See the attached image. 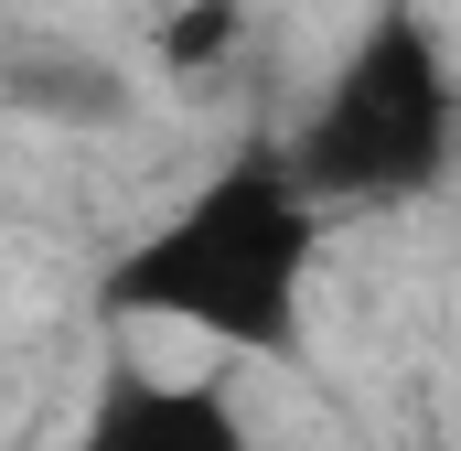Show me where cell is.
<instances>
[{
  "label": "cell",
  "mask_w": 461,
  "mask_h": 451,
  "mask_svg": "<svg viewBox=\"0 0 461 451\" xmlns=\"http://www.w3.org/2000/svg\"><path fill=\"white\" fill-rule=\"evenodd\" d=\"M312 269H322L312 183L290 172V151H236L97 269V312L301 376L312 365Z\"/></svg>",
  "instance_id": "1"
},
{
  "label": "cell",
  "mask_w": 461,
  "mask_h": 451,
  "mask_svg": "<svg viewBox=\"0 0 461 451\" xmlns=\"http://www.w3.org/2000/svg\"><path fill=\"white\" fill-rule=\"evenodd\" d=\"M236 32H247V0H183V11H161L150 54H161L172 76H204V65H226Z\"/></svg>",
  "instance_id": "4"
},
{
  "label": "cell",
  "mask_w": 461,
  "mask_h": 451,
  "mask_svg": "<svg viewBox=\"0 0 461 451\" xmlns=\"http://www.w3.org/2000/svg\"><path fill=\"white\" fill-rule=\"evenodd\" d=\"M451 161H461L451 43L419 0H375L290 129V172L333 216V205H419Z\"/></svg>",
  "instance_id": "2"
},
{
  "label": "cell",
  "mask_w": 461,
  "mask_h": 451,
  "mask_svg": "<svg viewBox=\"0 0 461 451\" xmlns=\"http://www.w3.org/2000/svg\"><path fill=\"white\" fill-rule=\"evenodd\" d=\"M65 451H258V430H247V409L215 376H172V365H129L118 354L86 387Z\"/></svg>",
  "instance_id": "3"
}]
</instances>
